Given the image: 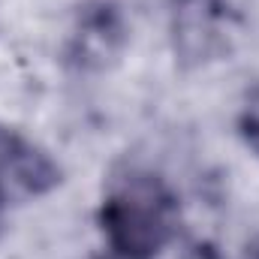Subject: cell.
Wrapping results in <instances>:
<instances>
[{
  "instance_id": "6da1fadb",
  "label": "cell",
  "mask_w": 259,
  "mask_h": 259,
  "mask_svg": "<svg viewBox=\"0 0 259 259\" xmlns=\"http://www.w3.org/2000/svg\"><path fill=\"white\" fill-rule=\"evenodd\" d=\"M100 229L109 250L154 259L178 229V199L163 178L133 169L112 181L100 205Z\"/></svg>"
},
{
  "instance_id": "7a4b0ae2",
  "label": "cell",
  "mask_w": 259,
  "mask_h": 259,
  "mask_svg": "<svg viewBox=\"0 0 259 259\" xmlns=\"http://www.w3.org/2000/svg\"><path fill=\"white\" fill-rule=\"evenodd\" d=\"M238 15L229 0H172V49L181 66H202L229 52Z\"/></svg>"
},
{
  "instance_id": "3957f363",
  "label": "cell",
  "mask_w": 259,
  "mask_h": 259,
  "mask_svg": "<svg viewBox=\"0 0 259 259\" xmlns=\"http://www.w3.org/2000/svg\"><path fill=\"white\" fill-rule=\"evenodd\" d=\"M124 46H127V24L121 9L112 0H91L75 15L66 42V61L81 72H100L121 58Z\"/></svg>"
},
{
  "instance_id": "277c9868",
  "label": "cell",
  "mask_w": 259,
  "mask_h": 259,
  "mask_svg": "<svg viewBox=\"0 0 259 259\" xmlns=\"http://www.w3.org/2000/svg\"><path fill=\"white\" fill-rule=\"evenodd\" d=\"M64 181L61 166L21 133L0 127V187L21 196H46Z\"/></svg>"
},
{
  "instance_id": "5b68a950",
  "label": "cell",
  "mask_w": 259,
  "mask_h": 259,
  "mask_svg": "<svg viewBox=\"0 0 259 259\" xmlns=\"http://www.w3.org/2000/svg\"><path fill=\"white\" fill-rule=\"evenodd\" d=\"M238 136L244 139V145L259 154V88L247 94L241 112H238Z\"/></svg>"
},
{
  "instance_id": "8992f818",
  "label": "cell",
  "mask_w": 259,
  "mask_h": 259,
  "mask_svg": "<svg viewBox=\"0 0 259 259\" xmlns=\"http://www.w3.org/2000/svg\"><path fill=\"white\" fill-rule=\"evenodd\" d=\"M3 226H6V190L0 187V235H3Z\"/></svg>"
},
{
  "instance_id": "52a82bcc",
  "label": "cell",
  "mask_w": 259,
  "mask_h": 259,
  "mask_svg": "<svg viewBox=\"0 0 259 259\" xmlns=\"http://www.w3.org/2000/svg\"><path fill=\"white\" fill-rule=\"evenodd\" d=\"M244 259H259V235L247 244V253H244Z\"/></svg>"
},
{
  "instance_id": "ba28073f",
  "label": "cell",
  "mask_w": 259,
  "mask_h": 259,
  "mask_svg": "<svg viewBox=\"0 0 259 259\" xmlns=\"http://www.w3.org/2000/svg\"><path fill=\"white\" fill-rule=\"evenodd\" d=\"M97 259H139V256H127V253H118V250H109V253H103V256Z\"/></svg>"
}]
</instances>
